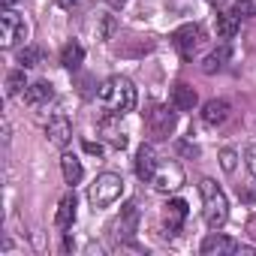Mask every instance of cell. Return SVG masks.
I'll list each match as a JSON object with an SVG mask.
<instances>
[{"mask_svg":"<svg viewBox=\"0 0 256 256\" xmlns=\"http://www.w3.org/2000/svg\"><path fill=\"white\" fill-rule=\"evenodd\" d=\"M84 151L94 154V157H100V154H102V145H100V142H84Z\"/></svg>","mask_w":256,"mask_h":256,"instance_id":"28","label":"cell"},{"mask_svg":"<svg viewBox=\"0 0 256 256\" xmlns=\"http://www.w3.org/2000/svg\"><path fill=\"white\" fill-rule=\"evenodd\" d=\"M199 193H202V214H205L208 229H220V226L229 220L226 193H223L220 184H214L211 178H202V181H199Z\"/></svg>","mask_w":256,"mask_h":256,"instance_id":"2","label":"cell"},{"mask_svg":"<svg viewBox=\"0 0 256 256\" xmlns=\"http://www.w3.org/2000/svg\"><path fill=\"white\" fill-rule=\"evenodd\" d=\"M250 229H253V232H256V217H253V223H250Z\"/></svg>","mask_w":256,"mask_h":256,"instance_id":"33","label":"cell"},{"mask_svg":"<svg viewBox=\"0 0 256 256\" xmlns=\"http://www.w3.org/2000/svg\"><path fill=\"white\" fill-rule=\"evenodd\" d=\"M40 60H42V52H40V48H34V46H28V48H22V52H18V64H22V70L36 66Z\"/></svg>","mask_w":256,"mask_h":256,"instance_id":"23","label":"cell"},{"mask_svg":"<svg viewBox=\"0 0 256 256\" xmlns=\"http://www.w3.org/2000/svg\"><path fill=\"white\" fill-rule=\"evenodd\" d=\"M114 28H118L114 16H106V12H100L96 22H94V34H96V40H108V36L114 34Z\"/></svg>","mask_w":256,"mask_h":256,"instance_id":"21","label":"cell"},{"mask_svg":"<svg viewBox=\"0 0 256 256\" xmlns=\"http://www.w3.org/2000/svg\"><path fill=\"white\" fill-rule=\"evenodd\" d=\"M16 4H18V0H4V6H10V10H12Z\"/></svg>","mask_w":256,"mask_h":256,"instance_id":"31","label":"cell"},{"mask_svg":"<svg viewBox=\"0 0 256 256\" xmlns=\"http://www.w3.org/2000/svg\"><path fill=\"white\" fill-rule=\"evenodd\" d=\"M226 118H229V102H226V100H208V102L202 106V120H205L208 126H220Z\"/></svg>","mask_w":256,"mask_h":256,"instance_id":"14","label":"cell"},{"mask_svg":"<svg viewBox=\"0 0 256 256\" xmlns=\"http://www.w3.org/2000/svg\"><path fill=\"white\" fill-rule=\"evenodd\" d=\"M100 130L106 133V139H108V142H112L114 148H120V151L126 148V136H124V133H118V130H114V126L108 124V120H102V124H100Z\"/></svg>","mask_w":256,"mask_h":256,"instance_id":"24","label":"cell"},{"mask_svg":"<svg viewBox=\"0 0 256 256\" xmlns=\"http://www.w3.org/2000/svg\"><path fill=\"white\" fill-rule=\"evenodd\" d=\"M175 108V106H172ZM169 106H151L148 112H145V126H148V133H151V139H157V142H163V139H169V133L175 130V112H172Z\"/></svg>","mask_w":256,"mask_h":256,"instance_id":"4","label":"cell"},{"mask_svg":"<svg viewBox=\"0 0 256 256\" xmlns=\"http://www.w3.org/2000/svg\"><path fill=\"white\" fill-rule=\"evenodd\" d=\"M28 88V78H24V70H12L6 76V96H16Z\"/></svg>","mask_w":256,"mask_h":256,"instance_id":"22","label":"cell"},{"mask_svg":"<svg viewBox=\"0 0 256 256\" xmlns=\"http://www.w3.org/2000/svg\"><path fill=\"white\" fill-rule=\"evenodd\" d=\"M181 184H184V169L178 163H160L157 172H154V178H151V187L157 193H166V196L175 193V190H181Z\"/></svg>","mask_w":256,"mask_h":256,"instance_id":"6","label":"cell"},{"mask_svg":"<svg viewBox=\"0 0 256 256\" xmlns=\"http://www.w3.org/2000/svg\"><path fill=\"white\" fill-rule=\"evenodd\" d=\"M52 96H54V90H52L48 82H34V84L24 88V102L34 106V108H36V106H46Z\"/></svg>","mask_w":256,"mask_h":256,"instance_id":"15","label":"cell"},{"mask_svg":"<svg viewBox=\"0 0 256 256\" xmlns=\"http://www.w3.org/2000/svg\"><path fill=\"white\" fill-rule=\"evenodd\" d=\"M24 36H28L24 18L6 6L4 12H0V46H4V48H12V46H16L18 40H24Z\"/></svg>","mask_w":256,"mask_h":256,"instance_id":"5","label":"cell"},{"mask_svg":"<svg viewBox=\"0 0 256 256\" xmlns=\"http://www.w3.org/2000/svg\"><path fill=\"white\" fill-rule=\"evenodd\" d=\"M60 172H64V181H66L70 187H76V184L84 178L82 160H78L76 154H64V157H60Z\"/></svg>","mask_w":256,"mask_h":256,"instance_id":"17","label":"cell"},{"mask_svg":"<svg viewBox=\"0 0 256 256\" xmlns=\"http://www.w3.org/2000/svg\"><path fill=\"white\" fill-rule=\"evenodd\" d=\"M199 250H202V256H229V253H238V241L214 229L211 235H205Z\"/></svg>","mask_w":256,"mask_h":256,"instance_id":"9","label":"cell"},{"mask_svg":"<svg viewBox=\"0 0 256 256\" xmlns=\"http://www.w3.org/2000/svg\"><path fill=\"white\" fill-rule=\"evenodd\" d=\"M76 223V193H66L58 205V214H54V226L58 229H70Z\"/></svg>","mask_w":256,"mask_h":256,"instance_id":"16","label":"cell"},{"mask_svg":"<svg viewBox=\"0 0 256 256\" xmlns=\"http://www.w3.org/2000/svg\"><path fill=\"white\" fill-rule=\"evenodd\" d=\"M187 214H190V205H187L184 199H169V205L163 208V223H166V229H169V232H178V229L184 226Z\"/></svg>","mask_w":256,"mask_h":256,"instance_id":"11","label":"cell"},{"mask_svg":"<svg viewBox=\"0 0 256 256\" xmlns=\"http://www.w3.org/2000/svg\"><path fill=\"white\" fill-rule=\"evenodd\" d=\"M238 24H241L238 16H232V12H220V16H217V36L232 40V36L238 34Z\"/></svg>","mask_w":256,"mask_h":256,"instance_id":"19","label":"cell"},{"mask_svg":"<svg viewBox=\"0 0 256 256\" xmlns=\"http://www.w3.org/2000/svg\"><path fill=\"white\" fill-rule=\"evenodd\" d=\"M136 226H139V205L136 202H126L124 208H120V217L114 220V235L118 238H133L136 235Z\"/></svg>","mask_w":256,"mask_h":256,"instance_id":"10","label":"cell"},{"mask_svg":"<svg viewBox=\"0 0 256 256\" xmlns=\"http://www.w3.org/2000/svg\"><path fill=\"white\" fill-rule=\"evenodd\" d=\"M100 102H102V108L108 112V114H114V118H124L126 112H133L136 108V88H133V82L126 78V76H112V78H106L102 84H100Z\"/></svg>","mask_w":256,"mask_h":256,"instance_id":"1","label":"cell"},{"mask_svg":"<svg viewBox=\"0 0 256 256\" xmlns=\"http://www.w3.org/2000/svg\"><path fill=\"white\" fill-rule=\"evenodd\" d=\"M82 60H84V48H82L78 42H70V46L60 52V64H64L66 70H78Z\"/></svg>","mask_w":256,"mask_h":256,"instance_id":"20","label":"cell"},{"mask_svg":"<svg viewBox=\"0 0 256 256\" xmlns=\"http://www.w3.org/2000/svg\"><path fill=\"white\" fill-rule=\"evenodd\" d=\"M196 102H199V96H196V90H193L190 84L178 82V84L172 88V106H175V112H193Z\"/></svg>","mask_w":256,"mask_h":256,"instance_id":"13","label":"cell"},{"mask_svg":"<svg viewBox=\"0 0 256 256\" xmlns=\"http://www.w3.org/2000/svg\"><path fill=\"white\" fill-rule=\"evenodd\" d=\"M232 16H238V18H250V16H256V6L250 4V0H235Z\"/></svg>","mask_w":256,"mask_h":256,"instance_id":"26","label":"cell"},{"mask_svg":"<svg viewBox=\"0 0 256 256\" xmlns=\"http://www.w3.org/2000/svg\"><path fill=\"white\" fill-rule=\"evenodd\" d=\"M54 4H58V6H60V10H72V6H76V4H78V0H54Z\"/></svg>","mask_w":256,"mask_h":256,"instance_id":"29","label":"cell"},{"mask_svg":"<svg viewBox=\"0 0 256 256\" xmlns=\"http://www.w3.org/2000/svg\"><path fill=\"white\" fill-rule=\"evenodd\" d=\"M247 169H250V175L256 178V142L247 148Z\"/></svg>","mask_w":256,"mask_h":256,"instance_id":"27","label":"cell"},{"mask_svg":"<svg viewBox=\"0 0 256 256\" xmlns=\"http://www.w3.org/2000/svg\"><path fill=\"white\" fill-rule=\"evenodd\" d=\"M226 60H229V48L220 46L217 52H211V54L202 60V72H205V76H214V72H220V70L226 66Z\"/></svg>","mask_w":256,"mask_h":256,"instance_id":"18","label":"cell"},{"mask_svg":"<svg viewBox=\"0 0 256 256\" xmlns=\"http://www.w3.org/2000/svg\"><path fill=\"white\" fill-rule=\"evenodd\" d=\"M208 4H214V6H220V4H226V0H208Z\"/></svg>","mask_w":256,"mask_h":256,"instance_id":"32","label":"cell"},{"mask_svg":"<svg viewBox=\"0 0 256 256\" xmlns=\"http://www.w3.org/2000/svg\"><path fill=\"white\" fill-rule=\"evenodd\" d=\"M108 4H112V6H124V4H126V0H108Z\"/></svg>","mask_w":256,"mask_h":256,"instance_id":"30","label":"cell"},{"mask_svg":"<svg viewBox=\"0 0 256 256\" xmlns=\"http://www.w3.org/2000/svg\"><path fill=\"white\" fill-rule=\"evenodd\" d=\"M120 193H124V178L114 175V172H102V175H96V181L90 184L88 202H90L94 211H100V208L114 205V202L120 199Z\"/></svg>","mask_w":256,"mask_h":256,"instance_id":"3","label":"cell"},{"mask_svg":"<svg viewBox=\"0 0 256 256\" xmlns=\"http://www.w3.org/2000/svg\"><path fill=\"white\" fill-rule=\"evenodd\" d=\"M157 151L151 148V145H142L139 148V154H136V175L142 178V181H151L154 178V172H157Z\"/></svg>","mask_w":256,"mask_h":256,"instance_id":"12","label":"cell"},{"mask_svg":"<svg viewBox=\"0 0 256 256\" xmlns=\"http://www.w3.org/2000/svg\"><path fill=\"white\" fill-rule=\"evenodd\" d=\"M199 36H202V30H199L196 24H181V28L172 34V46H175V52H178L181 60H193L196 46H199Z\"/></svg>","mask_w":256,"mask_h":256,"instance_id":"7","label":"cell"},{"mask_svg":"<svg viewBox=\"0 0 256 256\" xmlns=\"http://www.w3.org/2000/svg\"><path fill=\"white\" fill-rule=\"evenodd\" d=\"M220 166H223V172H235V166H238V154H235L232 148H223V151H220Z\"/></svg>","mask_w":256,"mask_h":256,"instance_id":"25","label":"cell"},{"mask_svg":"<svg viewBox=\"0 0 256 256\" xmlns=\"http://www.w3.org/2000/svg\"><path fill=\"white\" fill-rule=\"evenodd\" d=\"M46 136L54 148H66L72 142V120L66 114H54L48 124H46Z\"/></svg>","mask_w":256,"mask_h":256,"instance_id":"8","label":"cell"}]
</instances>
